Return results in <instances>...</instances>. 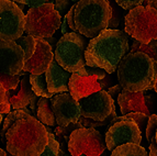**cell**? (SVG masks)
<instances>
[{"mask_svg":"<svg viewBox=\"0 0 157 156\" xmlns=\"http://www.w3.org/2000/svg\"><path fill=\"white\" fill-rule=\"evenodd\" d=\"M7 152L14 156H40L48 144V131L24 110L10 112L2 125Z\"/></svg>","mask_w":157,"mask_h":156,"instance_id":"1","label":"cell"},{"mask_svg":"<svg viewBox=\"0 0 157 156\" xmlns=\"http://www.w3.org/2000/svg\"><path fill=\"white\" fill-rule=\"evenodd\" d=\"M128 49V37L121 30L107 29L91 39L85 53L86 64L112 74L118 70L121 60Z\"/></svg>","mask_w":157,"mask_h":156,"instance_id":"2","label":"cell"},{"mask_svg":"<svg viewBox=\"0 0 157 156\" xmlns=\"http://www.w3.org/2000/svg\"><path fill=\"white\" fill-rule=\"evenodd\" d=\"M118 80L131 92L152 90L157 80V62L145 53H128L119 64Z\"/></svg>","mask_w":157,"mask_h":156,"instance_id":"3","label":"cell"},{"mask_svg":"<svg viewBox=\"0 0 157 156\" xmlns=\"http://www.w3.org/2000/svg\"><path fill=\"white\" fill-rule=\"evenodd\" d=\"M112 13L108 0H80L75 8L77 32L88 39L98 37L109 28Z\"/></svg>","mask_w":157,"mask_h":156,"instance_id":"4","label":"cell"},{"mask_svg":"<svg viewBox=\"0 0 157 156\" xmlns=\"http://www.w3.org/2000/svg\"><path fill=\"white\" fill-rule=\"evenodd\" d=\"M105 69L98 67H90L86 65L78 72L71 74L69 80V91L77 101L81 98L111 88L113 79L109 77Z\"/></svg>","mask_w":157,"mask_h":156,"instance_id":"5","label":"cell"},{"mask_svg":"<svg viewBox=\"0 0 157 156\" xmlns=\"http://www.w3.org/2000/svg\"><path fill=\"white\" fill-rule=\"evenodd\" d=\"M86 45L87 42L80 33L71 32L64 34L56 44L55 60L71 73L78 72L87 65L85 57Z\"/></svg>","mask_w":157,"mask_h":156,"instance_id":"6","label":"cell"},{"mask_svg":"<svg viewBox=\"0 0 157 156\" xmlns=\"http://www.w3.org/2000/svg\"><path fill=\"white\" fill-rule=\"evenodd\" d=\"M60 14L53 2L32 7L25 16L24 32L35 39H47L60 25Z\"/></svg>","mask_w":157,"mask_h":156,"instance_id":"7","label":"cell"},{"mask_svg":"<svg viewBox=\"0 0 157 156\" xmlns=\"http://www.w3.org/2000/svg\"><path fill=\"white\" fill-rule=\"evenodd\" d=\"M125 33L134 40L149 43L157 40V10L144 6H137L130 10L124 18Z\"/></svg>","mask_w":157,"mask_h":156,"instance_id":"8","label":"cell"},{"mask_svg":"<svg viewBox=\"0 0 157 156\" xmlns=\"http://www.w3.org/2000/svg\"><path fill=\"white\" fill-rule=\"evenodd\" d=\"M107 143L101 133L94 127H81L75 130L71 135L68 151L71 156H100L105 152Z\"/></svg>","mask_w":157,"mask_h":156,"instance_id":"9","label":"cell"},{"mask_svg":"<svg viewBox=\"0 0 157 156\" xmlns=\"http://www.w3.org/2000/svg\"><path fill=\"white\" fill-rule=\"evenodd\" d=\"M25 28V16L12 0H0V39L17 41Z\"/></svg>","mask_w":157,"mask_h":156,"instance_id":"10","label":"cell"},{"mask_svg":"<svg viewBox=\"0 0 157 156\" xmlns=\"http://www.w3.org/2000/svg\"><path fill=\"white\" fill-rule=\"evenodd\" d=\"M81 117L94 121H105L110 117L114 100L107 90H101L78 100Z\"/></svg>","mask_w":157,"mask_h":156,"instance_id":"11","label":"cell"},{"mask_svg":"<svg viewBox=\"0 0 157 156\" xmlns=\"http://www.w3.org/2000/svg\"><path fill=\"white\" fill-rule=\"evenodd\" d=\"M142 131L133 120H122L109 125L105 133V143L109 151H114L121 145L128 143L141 144Z\"/></svg>","mask_w":157,"mask_h":156,"instance_id":"12","label":"cell"},{"mask_svg":"<svg viewBox=\"0 0 157 156\" xmlns=\"http://www.w3.org/2000/svg\"><path fill=\"white\" fill-rule=\"evenodd\" d=\"M147 91H136L131 92L128 90H122L118 98V103L120 104L121 112L124 115L132 112L144 113L147 117H152L155 111L156 97L154 95L147 94Z\"/></svg>","mask_w":157,"mask_h":156,"instance_id":"13","label":"cell"},{"mask_svg":"<svg viewBox=\"0 0 157 156\" xmlns=\"http://www.w3.org/2000/svg\"><path fill=\"white\" fill-rule=\"evenodd\" d=\"M56 122L59 127H67L73 122H78L81 117L78 101L69 92L56 94L51 98Z\"/></svg>","mask_w":157,"mask_h":156,"instance_id":"14","label":"cell"},{"mask_svg":"<svg viewBox=\"0 0 157 156\" xmlns=\"http://www.w3.org/2000/svg\"><path fill=\"white\" fill-rule=\"evenodd\" d=\"M24 51L16 41L0 40V69L1 74L19 75L24 68Z\"/></svg>","mask_w":157,"mask_h":156,"instance_id":"15","label":"cell"},{"mask_svg":"<svg viewBox=\"0 0 157 156\" xmlns=\"http://www.w3.org/2000/svg\"><path fill=\"white\" fill-rule=\"evenodd\" d=\"M55 55L52 46L45 39H36V49L34 55L26 60L23 70L31 75H41L46 73L51 64L54 60Z\"/></svg>","mask_w":157,"mask_h":156,"instance_id":"16","label":"cell"},{"mask_svg":"<svg viewBox=\"0 0 157 156\" xmlns=\"http://www.w3.org/2000/svg\"><path fill=\"white\" fill-rule=\"evenodd\" d=\"M45 74H46L47 87H48V90L52 94L56 95L60 94V92H68V90H69V80H71L73 73L64 69L54 60Z\"/></svg>","mask_w":157,"mask_h":156,"instance_id":"17","label":"cell"},{"mask_svg":"<svg viewBox=\"0 0 157 156\" xmlns=\"http://www.w3.org/2000/svg\"><path fill=\"white\" fill-rule=\"evenodd\" d=\"M30 76L31 75L26 73L16 89L7 90V95L9 97L11 107L14 110H21L23 108H26L31 103L33 97L37 96L32 89Z\"/></svg>","mask_w":157,"mask_h":156,"instance_id":"18","label":"cell"},{"mask_svg":"<svg viewBox=\"0 0 157 156\" xmlns=\"http://www.w3.org/2000/svg\"><path fill=\"white\" fill-rule=\"evenodd\" d=\"M36 117L37 120H40L43 124L50 125V127H55L57 124L51 98L41 97L39 99V101H37Z\"/></svg>","mask_w":157,"mask_h":156,"instance_id":"19","label":"cell"},{"mask_svg":"<svg viewBox=\"0 0 157 156\" xmlns=\"http://www.w3.org/2000/svg\"><path fill=\"white\" fill-rule=\"evenodd\" d=\"M81 127H84V125H82V123L80 121L73 122L69 125H67V127H59V125L56 127V129L54 130V133H55L56 140L58 141L62 151H64L66 153V151L68 150V144H69L71 133L75 130H77V129H81Z\"/></svg>","mask_w":157,"mask_h":156,"instance_id":"20","label":"cell"},{"mask_svg":"<svg viewBox=\"0 0 157 156\" xmlns=\"http://www.w3.org/2000/svg\"><path fill=\"white\" fill-rule=\"evenodd\" d=\"M30 81H31L32 89L37 96L45 97V98H52L54 94H52L48 90L46 81V74H41V75H31L30 76Z\"/></svg>","mask_w":157,"mask_h":156,"instance_id":"21","label":"cell"},{"mask_svg":"<svg viewBox=\"0 0 157 156\" xmlns=\"http://www.w3.org/2000/svg\"><path fill=\"white\" fill-rule=\"evenodd\" d=\"M110 156H148L144 147L139 144L128 143L117 147Z\"/></svg>","mask_w":157,"mask_h":156,"instance_id":"22","label":"cell"},{"mask_svg":"<svg viewBox=\"0 0 157 156\" xmlns=\"http://www.w3.org/2000/svg\"><path fill=\"white\" fill-rule=\"evenodd\" d=\"M135 52L145 53V54L148 55L149 57L154 58L157 62V40H152L149 43H143V42L134 40L132 42L130 53H135Z\"/></svg>","mask_w":157,"mask_h":156,"instance_id":"23","label":"cell"},{"mask_svg":"<svg viewBox=\"0 0 157 156\" xmlns=\"http://www.w3.org/2000/svg\"><path fill=\"white\" fill-rule=\"evenodd\" d=\"M122 120H133L134 122L139 125L140 130L142 132H144V131H146L147 124H148V121H149V117H147L144 113H140V112H132V113H128V115H124L122 117L114 118L111 121L110 125H112L115 122H119V121H122Z\"/></svg>","mask_w":157,"mask_h":156,"instance_id":"24","label":"cell"},{"mask_svg":"<svg viewBox=\"0 0 157 156\" xmlns=\"http://www.w3.org/2000/svg\"><path fill=\"white\" fill-rule=\"evenodd\" d=\"M16 42L23 49L25 62L29 60L34 55L35 49H36V39L32 37V35H26V37H21L20 39L17 40Z\"/></svg>","mask_w":157,"mask_h":156,"instance_id":"25","label":"cell"},{"mask_svg":"<svg viewBox=\"0 0 157 156\" xmlns=\"http://www.w3.org/2000/svg\"><path fill=\"white\" fill-rule=\"evenodd\" d=\"M65 152L62 151L58 141L56 140L55 133L48 132V144L40 156H65Z\"/></svg>","mask_w":157,"mask_h":156,"instance_id":"26","label":"cell"},{"mask_svg":"<svg viewBox=\"0 0 157 156\" xmlns=\"http://www.w3.org/2000/svg\"><path fill=\"white\" fill-rule=\"evenodd\" d=\"M26 72L22 70L19 75H10V74H1L0 75V81H1V86L5 87L7 90H12L16 89L20 84V77L24 76Z\"/></svg>","mask_w":157,"mask_h":156,"instance_id":"27","label":"cell"},{"mask_svg":"<svg viewBox=\"0 0 157 156\" xmlns=\"http://www.w3.org/2000/svg\"><path fill=\"white\" fill-rule=\"evenodd\" d=\"M108 2L110 3L111 8H112V11H113L112 17H111V19H110V23H109V28H117V26H119V24H120L122 17L125 18L126 14H124V9L121 8L120 6L117 3L115 0H108Z\"/></svg>","mask_w":157,"mask_h":156,"instance_id":"28","label":"cell"},{"mask_svg":"<svg viewBox=\"0 0 157 156\" xmlns=\"http://www.w3.org/2000/svg\"><path fill=\"white\" fill-rule=\"evenodd\" d=\"M11 104L9 101V97L7 95V89L5 87H0V112L1 115H9L10 113Z\"/></svg>","mask_w":157,"mask_h":156,"instance_id":"29","label":"cell"},{"mask_svg":"<svg viewBox=\"0 0 157 156\" xmlns=\"http://www.w3.org/2000/svg\"><path fill=\"white\" fill-rule=\"evenodd\" d=\"M146 138L148 142H152L155 138L157 132V113L156 115H153L152 117H149L148 124L146 127Z\"/></svg>","mask_w":157,"mask_h":156,"instance_id":"30","label":"cell"},{"mask_svg":"<svg viewBox=\"0 0 157 156\" xmlns=\"http://www.w3.org/2000/svg\"><path fill=\"white\" fill-rule=\"evenodd\" d=\"M115 1L124 10H132L137 6L142 5L144 0H115Z\"/></svg>","mask_w":157,"mask_h":156,"instance_id":"31","label":"cell"},{"mask_svg":"<svg viewBox=\"0 0 157 156\" xmlns=\"http://www.w3.org/2000/svg\"><path fill=\"white\" fill-rule=\"evenodd\" d=\"M71 0H55V8L56 10L59 12L60 17L65 16L68 13V8H69V6H71Z\"/></svg>","mask_w":157,"mask_h":156,"instance_id":"32","label":"cell"},{"mask_svg":"<svg viewBox=\"0 0 157 156\" xmlns=\"http://www.w3.org/2000/svg\"><path fill=\"white\" fill-rule=\"evenodd\" d=\"M75 8H76V5H74L73 7H71L68 13L66 14V20H67V23L69 25V28L71 30H74L75 32H77L76 24H75Z\"/></svg>","mask_w":157,"mask_h":156,"instance_id":"33","label":"cell"},{"mask_svg":"<svg viewBox=\"0 0 157 156\" xmlns=\"http://www.w3.org/2000/svg\"><path fill=\"white\" fill-rule=\"evenodd\" d=\"M14 2L18 3H22V5L29 6V7H40V6L44 5V3H47L48 0H12Z\"/></svg>","mask_w":157,"mask_h":156,"instance_id":"34","label":"cell"},{"mask_svg":"<svg viewBox=\"0 0 157 156\" xmlns=\"http://www.w3.org/2000/svg\"><path fill=\"white\" fill-rule=\"evenodd\" d=\"M122 90H123V87L119 84V85H115V86L109 88L107 91H108V94L113 98V100H114L115 98H119V96H120V94L122 92Z\"/></svg>","mask_w":157,"mask_h":156,"instance_id":"35","label":"cell"},{"mask_svg":"<svg viewBox=\"0 0 157 156\" xmlns=\"http://www.w3.org/2000/svg\"><path fill=\"white\" fill-rule=\"evenodd\" d=\"M149 156H157V141L156 138L151 142L149 145Z\"/></svg>","mask_w":157,"mask_h":156,"instance_id":"36","label":"cell"},{"mask_svg":"<svg viewBox=\"0 0 157 156\" xmlns=\"http://www.w3.org/2000/svg\"><path fill=\"white\" fill-rule=\"evenodd\" d=\"M142 6L144 7H149V8H154L157 10V0H144Z\"/></svg>","mask_w":157,"mask_h":156,"instance_id":"37","label":"cell"},{"mask_svg":"<svg viewBox=\"0 0 157 156\" xmlns=\"http://www.w3.org/2000/svg\"><path fill=\"white\" fill-rule=\"evenodd\" d=\"M0 156H7V152H6L3 148H1V150H0Z\"/></svg>","mask_w":157,"mask_h":156,"instance_id":"38","label":"cell"},{"mask_svg":"<svg viewBox=\"0 0 157 156\" xmlns=\"http://www.w3.org/2000/svg\"><path fill=\"white\" fill-rule=\"evenodd\" d=\"M154 90L156 91V94H157V80H156V83H155V86H154Z\"/></svg>","mask_w":157,"mask_h":156,"instance_id":"39","label":"cell"},{"mask_svg":"<svg viewBox=\"0 0 157 156\" xmlns=\"http://www.w3.org/2000/svg\"><path fill=\"white\" fill-rule=\"evenodd\" d=\"M69 154H71V153H69ZM69 154L66 153V154H65V156H71V155H69ZM80 156H87V155H85V154H84V155H80Z\"/></svg>","mask_w":157,"mask_h":156,"instance_id":"40","label":"cell"},{"mask_svg":"<svg viewBox=\"0 0 157 156\" xmlns=\"http://www.w3.org/2000/svg\"><path fill=\"white\" fill-rule=\"evenodd\" d=\"M7 156H14V155H12V154H10L9 152H7Z\"/></svg>","mask_w":157,"mask_h":156,"instance_id":"41","label":"cell"},{"mask_svg":"<svg viewBox=\"0 0 157 156\" xmlns=\"http://www.w3.org/2000/svg\"><path fill=\"white\" fill-rule=\"evenodd\" d=\"M71 1H73V2H79L80 0H71Z\"/></svg>","mask_w":157,"mask_h":156,"instance_id":"42","label":"cell"},{"mask_svg":"<svg viewBox=\"0 0 157 156\" xmlns=\"http://www.w3.org/2000/svg\"><path fill=\"white\" fill-rule=\"evenodd\" d=\"M155 138H156V141H157V132H156V135H155Z\"/></svg>","mask_w":157,"mask_h":156,"instance_id":"43","label":"cell"}]
</instances>
